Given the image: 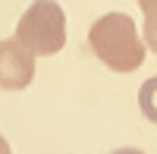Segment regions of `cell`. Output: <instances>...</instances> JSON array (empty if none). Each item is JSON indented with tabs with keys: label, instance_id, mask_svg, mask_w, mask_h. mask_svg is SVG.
Here are the masks:
<instances>
[{
	"label": "cell",
	"instance_id": "cell-4",
	"mask_svg": "<svg viewBox=\"0 0 157 154\" xmlns=\"http://www.w3.org/2000/svg\"><path fill=\"white\" fill-rule=\"evenodd\" d=\"M138 107H141V117L145 120L157 123V75L138 88Z\"/></svg>",
	"mask_w": 157,
	"mask_h": 154
},
{
	"label": "cell",
	"instance_id": "cell-7",
	"mask_svg": "<svg viewBox=\"0 0 157 154\" xmlns=\"http://www.w3.org/2000/svg\"><path fill=\"white\" fill-rule=\"evenodd\" d=\"M0 154H13V151H10V142H6L3 135H0Z\"/></svg>",
	"mask_w": 157,
	"mask_h": 154
},
{
	"label": "cell",
	"instance_id": "cell-5",
	"mask_svg": "<svg viewBox=\"0 0 157 154\" xmlns=\"http://www.w3.org/2000/svg\"><path fill=\"white\" fill-rule=\"evenodd\" d=\"M145 41L157 54V16H145Z\"/></svg>",
	"mask_w": 157,
	"mask_h": 154
},
{
	"label": "cell",
	"instance_id": "cell-8",
	"mask_svg": "<svg viewBox=\"0 0 157 154\" xmlns=\"http://www.w3.org/2000/svg\"><path fill=\"white\" fill-rule=\"evenodd\" d=\"M113 154H145V151H138V148H120V151H113Z\"/></svg>",
	"mask_w": 157,
	"mask_h": 154
},
{
	"label": "cell",
	"instance_id": "cell-6",
	"mask_svg": "<svg viewBox=\"0 0 157 154\" xmlns=\"http://www.w3.org/2000/svg\"><path fill=\"white\" fill-rule=\"evenodd\" d=\"M138 6L145 16H157V0H138Z\"/></svg>",
	"mask_w": 157,
	"mask_h": 154
},
{
	"label": "cell",
	"instance_id": "cell-1",
	"mask_svg": "<svg viewBox=\"0 0 157 154\" xmlns=\"http://www.w3.org/2000/svg\"><path fill=\"white\" fill-rule=\"evenodd\" d=\"M88 44L98 60L113 72H132L145 63V44L135 32V22L126 13H107L88 32Z\"/></svg>",
	"mask_w": 157,
	"mask_h": 154
},
{
	"label": "cell",
	"instance_id": "cell-2",
	"mask_svg": "<svg viewBox=\"0 0 157 154\" xmlns=\"http://www.w3.org/2000/svg\"><path fill=\"white\" fill-rule=\"evenodd\" d=\"M16 38L35 57H54L66 44V16L57 0H35L22 13L16 25Z\"/></svg>",
	"mask_w": 157,
	"mask_h": 154
},
{
	"label": "cell",
	"instance_id": "cell-3",
	"mask_svg": "<svg viewBox=\"0 0 157 154\" xmlns=\"http://www.w3.org/2000/svg\"><path fill=\"white\" fill-rule=\"evenodd\" d=\"M35 79V54L19 38L0 41V88L6 91H22Z\"/></svg>",
	"mask_w": 157,
	"mask_h": 154
}]
</instances>
